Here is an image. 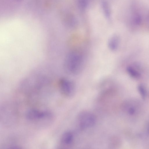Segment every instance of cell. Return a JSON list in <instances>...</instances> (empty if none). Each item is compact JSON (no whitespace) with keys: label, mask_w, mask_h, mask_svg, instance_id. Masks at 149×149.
Returning a JSON list of instances; mask_svg holds the SVG:
<instances>
[{"label":"cell","mask_w":149,"mask_h":149,"mask_svg":"<svg viewBox=\"0 0 149 149\" xmlns=\"http://www.w3.org/2000/svg\"><path fill=\"white\" fill-rule=\"evenodd\" d=\"M84 65V59L82 54L77 51L69 53L66 56L64 62V68L66 72L72 75L79 73Z\"/></svg>","instance_id":"cell-1"},{"label":"cell","mask_w":149,"mask_h":149,"mask_svg":"<svg viewBox=\"0 0 149 149\" xmlns=\"http://www.w3.org/2000/svg\"><path fill=\"white\" fill-rule=\"evenodd\" d=\"M78 124L81 128L86 129L93 126L96 122V118L94 115L88 111L81 112L78 116Z\"/></svg>","instance_id":"cell-2"},{"label":"cell","mask_w":149,"mask_h":149,"mask_svg":"<svg viewBox=\"0 0 149 149\" xmlns=\"http://www.w3.org/2000/svg\"><path fill=\"white\" fill-rule=\"evenodd\" d=\"M59 87L61 93L67 97H71L74 93V88L73 83L66 79H62L59 83Z\"/></svg>","instance_id":"cell-3"},{"label":"cell","mask_w":149,"mask_h":149,"mask_svg":"<svg viewBox=\"0 0 149 149\" xmlns=\"http://www.w3.org/2000/svg\"><path fill=\"white\" fill-rule=\"evenodd\" d=\"M49 115V114L47 112L33 109L27 112L26 116L28 119L35 120L43 119L47 117Z\"/></svg>","instance_id":"cell-4"},{"label":"cell","mask_w":149,"mask_h":149,"mask_svg":"<svg viewBox=\"0 0 149 149\" xmlns=\"http://www.w3.org/2000/svg\"><path fill=\"white\" fill-rule=\"evenodd\" d=\"M119 41V37L116 36H114L110 37L108 43L109 49L112 51L116 50L118 47Z\"/></svg>","instance_id":"cell-5"},{"label":"cell","mask_w":149,"mask_h":149,"mask_svg":"<svg viewBox=\"0 0 149 149\" xmlns=\"http://www.w3.org/2000/svg\"><path fill=\"white\" fill-rule=\"evenodd\" d=\"M73 139V135L72 133L70 131L64 132L62 135L61 141V143L65 145H69L71 143Z\"/></svg>","instance_id":"cell-6"},{"label":"cell","mask_w":149,"mask_h":149,"mask_svg":"<svg viewBox=\"0 0 149 149\" xmlns=\"http://www.w3.org/2000/svg\"><path fill=\"white\" fill-rule=\"evenodd\" d=\"M127 71L132 77L138 78L140 77V74L137 71L131 67H128L127 68Z\"/></svg>","instance_id":"cell-7"},{"label":"cell","mask_w":149,"mask_h":149,"mask_svg":"<svg viewBox=\"0 0 149 149\" xmlns=\"http://www.w3.org/2000/svg\"><path fill=\"white\" fill-rule=\"evenodd\" d=\"M138 90L142 97L145 99L146 96V91L144 86L142 84H140L138 86Z\"/></svg>","instance_id":"cell-8"},{"label":"cell","mask_w":149,"mask_h":149,"mask_svg":"<svg viewBox=\"0 0 149 149\" xmlns=\"http://www.w3.org/2000/svg\"><path fill=\"white\" fill-rule=\"evenodd\" d=\"M127 108V111L129 114L133 115L135 113L136 110L135 108L133 106L131 105H130V106H128Z\"/></svg>","instance_id":"cell-9"}]
</instances>
